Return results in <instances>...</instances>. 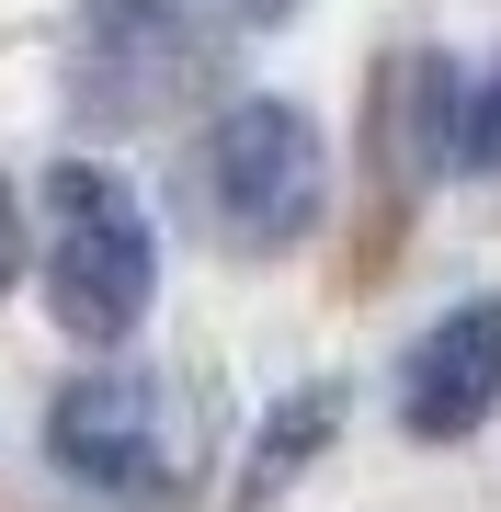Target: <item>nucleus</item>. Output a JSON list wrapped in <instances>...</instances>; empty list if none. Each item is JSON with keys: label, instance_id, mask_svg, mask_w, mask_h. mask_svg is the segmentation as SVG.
Returning <instances> with one entry per match:
<instances>
[{"label": "nucleus", "instance_id": "423d86ee", "mask_svg": "<svg viewBox=\"0 0 501 512\" xmlns=\"http://www.w3.org/2000/svg\"><path fill=\"white\" fill-rule=\"evenodd\" d=\"M433 160H456V69L445 57H410V69L388 80V171L422 183Z\"/></svg>", "mask_w": 501, "mask_h": 512}, {"label": "nucleus", "instance_id": "1a4fd4ad", "mask_svg": "<svg viewBox=\"0 0 501 512\" xmlns=\"http://www.w3.org/2000/svg\"><path fill=\"white\" fill-rule=\"evenodd\" d=\"M23 285V217H12V194H0V296Z\"/></svg>", "mask_w": 501, "mask_h": 512}, {"label": "nucleus", "instance_id": "6e6552de", "mask_svg": "<svg viewBox=\"0 0 501 512\" xmlns=\"http://www.w3.org/2000/svg\"><path fill=\"white\" fill-rule=\"evenodd\" d=\"M456 171H501V69L456 92Z\"/></svg>", "mask_w": 501, "mask_h": 512}, {"label": "nucleus", "instance_id": "f257e3e1", "mask_svg": "<svg viewBox=\"0 0 501 512\" xmlns=\"http://www.w3.org/2000/svg\"><path fill=\"white\" fill-rule=\"evenodd\" d=\"M183 194H194V228L217 239V251L262 262V251H297L319 228V205H331V148H319V126L297 103L251 92V103H228L217 126L194 137Z\"/></svg>", "mask_w": 501, "mask_h": 512}, {"label": "nucleus", "instance_id": "f03ea898", "mask_svg": "<svg viewBox=\"0 0 501 512\" xmlns=\"http://www.w3.org/2000/svg\"><path fill=\"white\" fill-rule=\"evenodd\" d=\"M160 285V239L137 217V194L92 160H57L46 171V308L69 342H126L149 319Z\"/></svg>", "mask_w": 501, "mask_h": 512}, {"label": "nucleus", "instance_id": "7ed1b4c3", "mask_svg": "<svg viewBox=\"0 0 501 512\" xmlns=\"http://www.w3.org/2000/svg\"><path fill=\"white\" fill-rule=\"evenodd\" d=\"M46 444H57V467H69L80 490H103V501H171V490H194V467H205V410H194V387H171V376H80L69 399L46 410Z\"/></svg>", "mask_w": 501, "mask_h": 512}, {"label": "nucleus", "instance_id": "39448f33", "mask_svg": "<svg viewBox=\"0 0 501 512\" xmlns=\"http://www.w3.org/2000/svg\"><path fill=\"white\" fill-rule=\"evenodd\" d=\"M490 410H501V296H467V308H445L422 342H410V365H399V433L467 444Z\"/></svg>", "mask_w": 501, "mask_h": 512}, {"label": "nucleus", "instance_id": "20e7f679", "mask_svg": "<svg viewBox=\"0 0 501 512\" xmlns=\"http://www.w3.org/2000/svg\"><path fill=\"white\" fill-rule=\"evenodd\" d=\"M80 114L103 126H137V114H171L205 80V46L183 35L171 0H80V46H69Z\"/></svg>", "mask_w": 501, "mask_h": 512}, {"label": "nucleus", "instance_id": "0eeeda50", "mask_svg": "<svg viewBox=\"0 0 501 512\" xmlns=\"http://www.w3.org/2000/svg\"><path fill=\"white\" fill-rule=\"evenodd\" d=\"M331 421H342V399H331V387H297V399L262 421V444H251V478H240V490H251V501H274L285 478L308 467V444H331Z\"/></svg>", "mask_w": 501, "mask_h": 512}, {"label": "nucleus", "instance_id": "9d476101", "mask_svg": "<svg viewBox=\"0 0 501 512\" xmlns=\"http://www.w3.org/2000/svg\"><path fill=\"white\" fill-rule=\"evenodd\" d=\"M217 12H240V23H285L297 0H217Z\"/></svg>", "mask_w": 501, "mask_h": 512}]
</instances>
